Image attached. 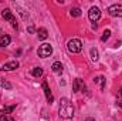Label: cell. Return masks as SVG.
<instances>
[{
  "label": "cell",
  "mask_w": 122,
  "mask_h": 121,
  "mask_svg": "<svg viewBox=\"0 0 122 121\" xmlns=\"http://www.w3.org/2000/svg\"><path fill=\"white\" fill-rule=\"evenodd\" d=\"M0 87H1V88H6V90H10V88H11V84H10L9 81H6L4 78L0 77Z\"/></svg>",
  "instance_id": "9a60e30c"
},
{
  "label": "cell",
  "mask_w": 122,
  "mask_h": 121,
  "mask_svg": "<svg viewBox=\"0 0 122 121\" xmlns=\"http://www.w3.org/2000/svg\"><path fill=\"white\" fill-rule=\"evenodd\" d=\"M0 70H1V68H0Z\"/></svg>",
  "instance_id": "cb8c5ba5"
},
{
  "label": "cell",
  "mask_w": 122,
  "mask_h": 121,
  "mask_svg": "<svg viewBox=\"0 0 122 121\" xmlns=\"http://www.w3.org/2000/svg\"><path fill=\"white\" fill-rule=\"evenodd\" d=\"M118 95H119V97H122V87L119 88V91H118Z\"/></svg>",
  "instance_id": "ffe728a7"
},
{
  "label": "cell",
  "mask_w": 122,
  "mask_h": 121,
  "mask_svg": "<svg viewBox=\"0 0 122 121\" xmlns=\"http://www.w3.org/2000/svg\"><path fill=\"white\" fill-rule=\"evenodd\" d=\"M0 121H9L7 114H1V116H0Z\"/></svg>",
  "instance_id": "ac0fdd59"
},
{
  "label": "cell",
  "mask_w": 122,
  "mask_h": 121,
  "mask_svg": "<svg viewBox=\"0 0 122 121\" xmlns=\"http://www.w3.org/2000/svg\"><path fill=\"white\" fill-rule=\"evenodd\" d=\"M0 33H1V30H0Z\"/></svg>",
  "instance_id": "603a6c76"
},
{
  "label": "cell",
  "mask_w": 122,
  "mask_h": 121,
  "mask_svg": "<svg viewBox=\"0 0 122 121\" xmlns=\"http://www.w3.org/2000/svg\"><path fill=\"white\" fill-rule=\"evenodd\" d=\"M53 53V46L48 44V43H43L40 47H38V56L46 59V57H50Z\"/></svg>",
  "instance_id": "3957f363"
},
{
  "label": "cell",
  "mask_w": 122,
  "mask_h": 121,
  "mask_svg": "<svg viewBox=\"0 0 122 121\" xmlns=\"http://www.w3.org/2000/svg\"><path fill=\"white\" fill-rule=\"evenodd\" d=\"M1 16H3V19L7 20L14 29H17V26H19V24H17V20H16V17L13 16V13L10 11V9H4V10L1 11Z\"/></svg>",
  "instance_id": "277c9868"
},
{
  "label": "cell",
  "mask_w": 122,
  "mask_h": 121,
  "mask_svg": "<svg viewBox=\"0 0 122 121\" xmlns=\"http://www.w3.org/2000/svg\"><path fill=\"white\" fill-rule=\"evenodd\" d=\"M99 17H101V10L98 7H91L90 11H88V19L91 22H98Z\"/></svg>",
  "instance_id": "8992f818"
},
{
  "label": "cell",
  "mask_w": 122,
  "mask_h": 121,
  "mask_svg": "<svg viewBox=\"0 0 122 121\" xmlns=\"http://www.w3.org/2000/svg\"><path fill=\"white\" fill-rule=\"evenodd\" d=\"M108 13L112 17H122V4H112L108 7Z\"/></svg>",
  "instance_id": "5b68a950"
},
{
  "label": "cell",
  "mask_w": 122,
  "mask_h": 121,
  "mask_svg": "<svg viewBox=\"0 0 122 121\" xmlns=\"http://www.w3.org/2000/svg\"><path fill=\"white\" fill-rule=\"evenodd\" d=\"M80 88H81V91L84 93V90H85V86H84L82 80H80V78H75V80H74V83H72V90L77 93V91H80Z\"/></svg>",
  "instance_id": "9c48e42d"
},
{
  "label": "cell",
  "mask_w": 122,
  "mask_h": 121,
  "mask_svg": "<svg viewBox=\"0 0 122 121\" xmlns=\"http://www.w3.org/2000/svg\"><path fill=\"white\" fill-rule=\"evenodd\" d=\"M58 116L61 118L70 120L74 117V105L68 98H61L60 100V105H58Z\"/></svg>",
  "instance_id": "6da1fadb"
},
{
  "label": "cell",
  "mask_w": 122,
  "mask_h": 121,
  "mask_svg": "<svg viewBox=\"0 0 122 121\" xmlns=\"http://www.w3.org/2000/svg\"><path fill=\"white\" fill-rule=\"evenodd\" d=\"M10 41H11L10 36H7V34L0 36V47H7V46L10 44Z\"/></svg>",
  "instance_id": "30bf717a"
},
{
  "label": "cell",
  "mask_w": 122,
  "mask_h": 121,
  "mask_svg": "<svg viewBox=\"0 0 122 121\" xmlns=\"http://www.w3.org/2000/svg\"><path fill=\"white\" fill-rule=\"evenodd\" d=\"M67 49H68L70 53H74V54L75 53H80L82 50V43H81L80 38H71L67 43Z\"/></svg>",
  "instance_id": "7a4b0ae2"
},
{
  "label": "cell",
  "mask_w": 122,
  "mask_h": 121,
  "mask_svg": "<svg viewBox=\"0 0 122 121\" xmlns=\"http://www.w3.org/2000/svg\"><path fill=\"white\" fill-rule=\"evenodd\" d=\"M70 14H71L72 17H78V16H81V9H80V7H71Z\"/></svg>",
  "instance_id": "4fadbf2b"
},
{
  "label": "cell",
  "mask_w": 122,
  "mask_h": 121,
  "mask_svg": "<svg viewBox=\"0 0 122 121\" xmlns=\"http://www.w3.org/2000/svg\"><path fill=\"white\" fill-rule=\"evenodd\" d=\"M41 87H43V90H44V94H46V98H47V101L51 104V103L54 101V97H53L51 90H50V87H48V83H47V81H44V83L41 84Z\"/></svg>",
  "instance_id": "52a82bcc"
},
{
  "label": "cell",
  "mask_w": 122,
  "mask_h": 121,
  "mask_svg": "<svg viewBox=\"0 0 122 121\" xmlns=\"http://www.w3.org/2000/svg\"><path fill=\"white\" fill-rule=\"evenodd\" d=\"M109 37H111V30H105L104 34H102V37H101V41H107Z\"/></svg>",
  "instance_id": "2e32d148"
},
{
  "label": "cell",
  "mask_w": 122,
  "mask_h": 121,
  "mask_svg": "<svg viewBox=\"0 0 122 121\" xmlns=\"http://www.w3.org/2000/svg\"><path fill=\"white\" fill-rule=\"evenodd\" d=\"M19 61L13 60V61H9V63H6L3 67H1V70L3 71H11V70H16V68H19Z\"/></svg>",
  "instance_id": "ba28073f"
},
{
  "label": "cell",
  "mask_w": 122,
  "mask_h": 121,
  "mask_svg": "<svg viewBox=\"0 0 122 121\" xmlns=\"http://www.w3.org/2000/svg\"><path fill=\"white\" fill-rule=\"evenodd\" d=\"M51 68H53V71H54L56 74H61V73H62V68H64V67H62V64H61L60 61H56V63H54V64L51 66Z\"/></svg>",
  "instance_id": "8fae6325"
},
{
  "label": "cell",
  "mask_w": 122,
  "mask_h": 121,
  "mask_svg": "<svg viewBox=\"0 0 122 121\" xmlns=\"http://www.w3.org/2000/svg\"><path fill=\"white\" fill-rule=\"evenodd\" d=\"M31 74H33L34 77H41V76H43V68H41V67H34V68L31 70Z\"/></svg>",
  "instance_id": "5bb4252c"
},
{
  "label": "cell",
  "mask_w": 122,
  "mask_h": 121,
  "mask_svg": "<svg viewBox=\"0 0 122 121\" xmlns=\"http://www.w3.org/2000/svg\"><path fill=\"white\" fill-rule=\"evenodd\" d=\"M91 59L94 61L98 60V51H97V49H91Z\"/></svg>",
  "instance_id": "e0dca14e"
},
{
  "label": "cell",
  "mask_w": 122,
  "mask_h": 121,
  "mask_svg": "<svg viewBox=\"0 0 122 121\" xmlns=\"http://www.w3.org/2000/svg\"><path fill=\"white\" fill-rule=\"evenodd\" d=\"M117 105H118L119 108H122V100H118V101H117Z\"/></svg>",
  "instance_id": "d6986e66"
},
{
  "label": "cell",
  "mask_w": 122,
  "mask_h": 121,
  "mask_svg": "<svg viewBox=\"0 0 122 121\" xmlns=\"http://www.w3.org/2000/svg\"><path fill=\"white\" fill-rule=\"evenodd\" d=\"M85 121H95V120H94L92 117H88V118H87V120H85Z\"/></svg>",
  "instance_id": "7402d4cb"
},
{
  "label": "cell",
  "mask_w": 122,
  "mask_h": 121,
  "mask_svg": "<svg viewBox=\"0 0 122 121\" xmlns=\"http://www.w3.org/2000/svg\"><path fill=\"white\" fill-rule=\"evenodd\" d=\"M29 31H30V33H33V31H34V27H33V26H31V27H29Z\"/></svg>",
  "instance_id": "44dd1931"
},
{
  "label": "cell",
  "mask_w": 122,
  "mask_h": 121,
  "mask_svg": "<svg viewBox=\"0 0 122 121\" xmlns=\"http://www.w3.org/2000/svg\"><path fill=\"white\" fill-rule=\"evenodd\" d=\"M37 36H38L40 40H46V38L48 37V33H47V30H46L44 27H41V29L37 30Z\"/></svg>",
  "instance_id": "7c38bea8"
}]
</instances>
